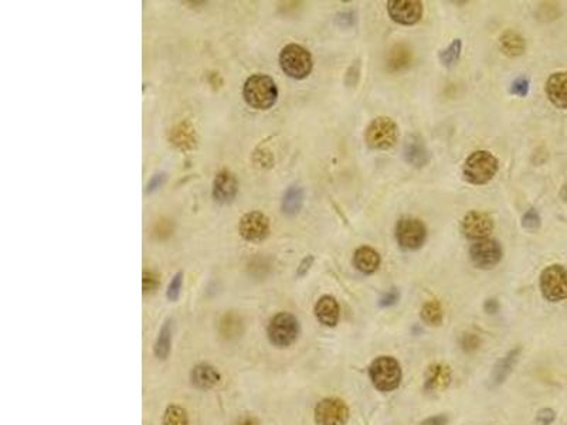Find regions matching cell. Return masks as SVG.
Here are the masks:
<instances>
[{
	"mask_svg": "<svg viewBox=\"0 0 567 425\" xmlns=\"http://www.w3.org/2000/svg\"><path fill=\"white\" fill-rule=\"evenodd\" d=\"M234 425H260V422L253 417H241Z\"/></svg>",
	"mask_w": 567,
	"mask_h": 425,
	"instance_id": "cell-40",
	"label": "cell"
},
{
	"mask_svg": "<svg viewBox=\"0 0 567 425\" xmlns=\"http://www.w3.org/2000/svg\"><path fill=\"white\" fill-rule=\"evenodd\" d=\"M423 3L418 0H390L387 12L393 21L403 26H411L423 17Z\"/></svg>",
	"mask_w": 567,
	"mask_h": 425,
	"instance_id": "cell-11",
	"label": "cell"
},
{
	"mask_svg": "<svg viewBox=\"0 0 567 425\" xmlns=\"http://www.w3.org/2000/svg\"><path fill=\"white\" fill-rule=\"evenodd\" d=\"M304 205V191L300 186H289L282 197V213L287 216L298 214Z\"/></svg>",
	"mask_w": 567,
	"mask_h": 425,
	"instance_id": "cell-24",
	"label": "cell"
},
{
	"mask_svg": "<svg viewBox=\"0 0 567 425\" xmlns=\"http://www.w3.org/2000/svg\"><path fill=\"white\" fill-rule=\"evenodd\" d=\"M498 159L488 151H477L464 163V178L471 185H485L494 179L498 172Z\"/></svg>",
	"mask_w": 567,
	"mask_h": 425,
	"instance_id": "cell-2",
	"label": "cell"
},
{
	"mask_svg": "<svg viewBox=\"0 0 567 425\" xmlns=\"http://www.w3.org/2000/svg\"><path fill=\"white\" fill-rule=\"evenodd\" d=\"M499 45L502 53L506 54L508 57H517L522 56L525 53L526 43L525 39L513 30H506L501 39H499Z\"/></svg>",
	"mask_w": 567,
	"mask_h": 425,
	"instance_id": "cell-23",
	"label": "cell"
},
{
	"mask_svg": "<svg viewBox=\"0 0 567 425\" xmlns=\"http://www.w3.org/2000/svg\"><path fill=\"white\" fill-rule=\"evenodd\" d=\"M163 425H189L186 410L179 406H169L163 415Z\"/></svg>",
	"mask_w": 567,
	"mask_h": 425,
	"instance_id": "cell-27",
	"label": "cell"
},
{
	"mask_svg": "<svg viewBox=\"0 0 567 425\" xmlns=\"http://www.w3.org/2000/svg\"><path fill=\"white\" fill-rule=\"evenodd\" d=\"M159 285V277L154 272H145L143 273V291L145 292H152L158 288Z\"/></svg>",
	"mask_w": 567,
	"mask_h": 425,
	"instance_id": "cell-35",
	"label": "cell"
},
{
	"mask_svg": "<svg viewBox=\"0 0 567 425\" xmlns=\"http://www.w3.org/2000/svg\"><path fill=\"white\" fill-rule=\"evenodd\" d=\"M399 299H400V292H399L396 288H391V289H389V291L380 298L379 305H380L382 308H389V307L396 305Z\"/></svg>",
	"mask_w": 567,
	"mask_h": 425,
	"instance_id": "cell-33",
	"label": "cell"
},
{
	"mask_svg": "<svg viewBox=\"0 0 567 425\" xmlns=\"http://www.w3.org/2000/svg\"><path fill=\"white\" fill-rule=\"evenodd\" d=\"M413 60L411 50L406 44H396L390 48L386 57L387 70L391 72H399L406 70Z\"/></svg>",
	"mask_w": 567,
	"mask_h": 425,
	"instance_id": "cell-21",
	"label": "cell"
},
{
	"mask_svg": "<svg viewBox=\"0 0 567 425\" xmlns=\"http://www.w3.org/2000/svg\"><path fill=\"white\" fill-rule=\"evenodd\" d=\"M313 417L318 425H344L349 419V407L340 398H324L316 404Z\"/></svg>",
	"mask_w": 567,
	"mask_h": 425,
	"instance_id": "cell-9",
	"label": "cell"
},
{
	"mask_svg": "<svg viewBox=\"0 0 567 425\" xmlns=\"http://www.w3.org/2000/svg\"><path fill=\"white\" fill-rule=\"evenodd\" d=\"M163 180H165V174L163 173H161V174H155V176L150 180V183H147V189H146V191L147 193H152V191H155L162 183H163Z\"/></svg>",
	"mask_w": 567,
	"mask_h": 425,
	"instance_id": "cell-38",
	"label": "cell"
},
{
	"mask_svg": "<svg viewBox=\"0 0 567 425\" xmlns=\"http://www.w3.org/2000/svg\"><path fill=\"white\" fill-rule=\"evenodd\" d=\"M502 247L494 238L480 240L470 248V258L473 264L480 269H491L502 260Z\"/></svg>",
	"mask_w": 567,
	"mask_h": 425,
	"instance_id": "cell-10",
	"label": "cell"
},
{
	"mask_svg": "<svg viewBox=\"0 0 567 425\" xmlns=\"http://www.w3.org/2000/svg\"><path fill=\"white\" fill-rule=\"evenodd\" d=\"M192 383L202 390L214 387L220 382V373L210 364H199L192 370Z\"/></svg>",
	"mask_w": 567,
	"mask_h": 425,
	"instance_id": "cell-22",
	"label": "cell"
},
{
	"mask_svg": "<svg viewBox=\"0 0 567 425\" xmlns=\"http://www.w3.org/2000/svg\"><path fill=\"white\" fill-rule=\"evenodd\" d=\"M269 233L268 218L258 211L244 214L240 221V234L244 240L251 242L262 241Z\"/></svg>",
	"mask_w": 567,
	"mask_h": 425,
	"instance_id": "cell-13",
	"label": "cell"
},
{
	"mask_svg": "<svg viewBox=\"0 0 567 425\" xmlns=\"http://www.w3.org/2000/svg\"><path fill=\"white\" fill-rule=\"evenodd\" d=\"M182 282H183V273L178 272L174 277V280L170 281L167 292H166V296H167L169 301H178V298H179L181 291H182Z\"/></svg>",
	"mask_w": 567,
	"mask_h": 425,
	"instance_id": "cell-30",
	"label": "cell"
},
{
	"mask_svg": "<svg viewBox=\"0 0 567 425\" xmlns=\"http://www.w3.org/2000/svg\"><path fill=\"white\" fill-rule=\"evenodd\" d=\"M312 264H313V256H308V257H305V258L301 261L300 267H298L297 277H300V278H301V277H304V275H307V272L311 269Z\"/></svg>",
	"mask_w": 567,
	"mask_h": 425,
	"instance_id": "cell-37",
	"label": "cell"
},
{
	"mask_svg": "<svg viewBox=\"0 0 567 425\" xmlns=\"http://www.w3.org/2000/svg\"><path fill=\"white\" fill-rule=\"evenodd\" d=\"M453 380V373L449 364L434 363L429 366L424 376V391L429 394H437L447 390Z\"/></svg>",
	"mask_w": 567,
	"mask_h": 425,
	"instance_id": "cell-14",
	"label": "cell"
},
{
	"mask_svg": "<svg viewBox=\"0 0 567 425\" xmlns=\"http://www.w3.org/2000/svg\"><path fill=\"white\" fill-rule=\"evenodd\" d=\"M366 145L376 151H386L399 141V128L396 122L389 116L375 118L364 132Z\"/></svg>",
	"mask_w": 567,
	"mask_h": 425,
	"instance_id": "cell-5",
	"label": "cell"
},
{
	"mask_svg": "<svg viewBox=\"0 0 567 425\" xmlns=\"http://www.w3.org/2000/svg\"><path fill=\"white\" fill-rule=\"evenodd\" d=\"M369 376H371L375 388L382 393H390L400 386L403 374L396 359L391 356H380L369 367Z\"/></svg>",
	"mask_w": 567,
	"mask_h": 425,
	"instance_id": "cell-3",
	"label": "cell"
},
{
	"mask_svg": "<svg viewBox=\"0 0 567 425\" xmlns=\"http://www.w3.org/2000/svg\"><path fill=\"white\" fill-rule=\"evenodd\" d=\"M556 419V413L552 408H542L536 415V425H550Z\"/></svg>",
	"mask_w": 567,
	"mask_h": 425,
	"instance_id": "cell-34",
	"label": "cell"
},
{
	"mask_svg": "<svg viewBox=\"0 0 567 425\" xmlns=\"http://www.w3.org/2000/svg\"><path fill=\"white\" fill-rule=\"evenodd\" d=\"M422 319L429 326H440L444 319V312L438 301H429L422 308Z\"/></svg>",
	"mask_w": 567,
	"mask_h": 425,
	"instance_id": "cell-26",
	"label": "cell"
},
{
	"mask_svg": "<svg viewBox=\"0 0 567 425\" xmlns=\"http://www.w3.org/2000/svg\"><path fill=\"white\" fill-rule=\"evenodd\" d=\"M522 352V349L517 346L515 349H512L511 352H508V355L505 357H502L492 370L491 374V387H498L501 386L506 379L509 374L512 373L517 359H519V355Z\"/></svg>",
	"mask_w": 567,
	"mask_h": 425,
	"instance_id": "cell-20",
	"label": "cell"
},
{
	"mask_svg": "<svg viewBox=\"0 0 567 425\" xmlns=\"http://www.w3.org/2000/svg\"><path fill=\"white\" fill-rule=\"evenodd\" d=\"M462 234L470 240H485L494 230V220L484 211H470L466 213L461 222Z\"/></svg>",
	"mask_w": 567,
	"mask_h": 425,
	"instance_id": "cell-12",
	"label": "cell"
},
{
	"mask_svg": "<svg viewBox=\"0 0 567 425\" xmlns=\"http://www.w3.org/2000/svg\"><path fill=\"white\" fill-rule=\"evenodd\" d=\"M484 308H485L486 313H497V312L499 311V302L497 301V299H495V298H491V299H486V302H485Z\"/></svg>",
	"mask_w": 567,
	"mask_h": 425,
	"instance_id": "cell-39",
	"label": "cell"
},
{
	"mask_svg": "<svg viewBox=\"0 0 567 425\" xmlns=\"http://www.w3.org/2000/svg\"><path fill=\"white\" fill-rule=\"evenodd\" d=\"M461 50H462V41L460 39H455L446 50H442V52L440 53V61L442 63V65L453 67L461 56Z\"/></svg>",
	"mask_w": 567,
	"mask_h": 425,
	"instance_id": "cell-28",
	"label": "cell"
},
{
	"mask_svg": "<svg viewBox=\"0 0 567 425\" xmlns=\"http://www.w3.org/2000/svg\"><path fill=\"white\" fill-rule=\"evenodd\" d=\"M353 265L364 275L375 273L380 267V256L372 247H359L353 254Z\"/></svg>",
	"mask_w": 567,
	"mask_h": 425,
	"instance_id": "cell-18",
	"label": "cell"
},
{
	"mask_svg": "<svg viewBox=\"0 0 567 425\" xmlns=\"http://www.w3.org/2000/svg\"><path fill=\"white\" fill-rule=\"evenodd\" d=\"M540 291L549 302H560L567 299V268L553 264L542 271Z\"/></svg>",
	"mask_w": 567,
	"mask_h": 425,
	"instance_id": "cell-7",
	"label": "cell"
},
{
	"mask_svg": "<svg viewBox=\"0 0 567 425\" xmlns=\"http://www.w3.org/2000/svg\"><path fill=\"white\" fill-rule=\"evenodd\" d=\"M522 226L526 230H537L540 227V216L535 209H529L522 217Z\"/></svg>",
	"mask_w": 567,
	"mask_h": 425,
	"instance_id": "cell-31",
	"label": "cell"
},
{
	"mask_svg": "<svg viewBox=\"0 0 567 425\" xmlns=\"http://www.w3.org/2000/svg\"><path fill=\"white\" fill-rule=\"evenodd\" d=\"M529 92V80L525 77H519L516 79L512 85H511V94L516 95V96H526Z\"/></svg>",
	"mask_w": 567,
	"mask_h": 425,
	"instance_id": "cell-32",
	"label": "cell"
},
{
	"mask_svg": "<svg viewBox=\"0 0 567 425\" xmlns=\"http://www.w3.org/2000/svg\"><path fill=\"white\" fill-rule=\"evenodd\" d=\"M280 64L288 77L304 80L312 71V56L305 47L292 43L281 50Z\"/></svg>",
	"mask_w": 567,
	"mask_h": 425,
	"instance_id": "cell-4",
	"label": "cell"
},
{
	"mask_svg": "<svg viewBox=\"0 0 567 425\" xmlns=\"http://www.w3.org/2000/svg\"><path fill=\"white\" fill-rule=\"evenodd\" d=\"M268 339L277 347H288L300 335V323L293 315L288 312L277 313L271 319L267 328Z\"/></svg>",
	"mask_w": 567,
	"mask_h": 425,
	"instance_id": "cell-6",
	"label": "cell"
},
{
	"mask_svg": "<svg viewBox=\"0 0 567 425\" xmlns=\"http://www.w3.org/2000/svg\"><path fill=\"white\" fill-rule=\"evenodd\" d=\"M243 95L245 103L251 108L268 110L276 104L278 90L273 79L264 76V74H256L245 81Z\"/></svg>",
	"mask_w": 567,
	"mask_h": 425,
	"instance_id": "cell-1",
	"label": "cell"
},
{
	"mask_svg": "<svg viewBox=\"0 0 567 425\" xmlns=\"http://www.w3.org/2000/svg\"><path fill=\"white\" fill-rule=\"evenodd\" d=\"M238 191V183L234 178V174L223 170L220 172L213 183V197L217 203L227 205L233 202L236 194Z\"/></svg>",
	"mask_w": 567,
	"mask_h": 425,
	"instance_id": "cell-15",
	"label": "cell"
},
{
	"mask_svg": "<svg viewBox=\"0 0 567 425\" xmlns=\"http://www.w3.org/2000/svg\"><path fill=\"white\" fill-rule=\"evenodd\" d=\"M316 319L328 328H333L339 322V304L331 295H324L318 299L315 305Z\"/></svg>",
	"mask_w": 567,
	"mask_h": 425,
	"instance_id": "cell-17",
	"label": "cell"
},
{
	"mask_svg": "<svg viewBox=\"0 0 567 425\" xmlns=\"http://www.w3.org/2000/svg\"><path fill=\"white\" fill-rule=\"evenodd\" d=\"M404 158L414 167L426 166L430 162V152L424 141L418 136L409 138L404 146Z\"/></svg>",
	"mask_w": 567,
	"mask_h": 425,
	"instance_id": "cell-19",
	"label": "cell"
},
{
	"mask_svg": "<svg viewBox=\"0 0 567 425\" xmlns=\"http://www.w3.org/2000/svg\"><path fill=\"white\" fill-rule=\"evenodd\" d=\"M170 343H172V320H167L156 339L155 343V355L158 359H166L169 352H170Z\"/></svg>",
	"mask_w": 567,
	"mask_h": 425,
	"instance_id": "cell-25",
	"label": "cell"
},
{
	"mask_svg": "<svg viewBox=\"0 0 567 425\" xmlns=\"http://www.w3.org/2000/svg\"><path fill=\"white\" fill-rule=\"evenodd\" d=\"M549 101L560 110H567V72H555L548 79L545 87Z\"/></svg>",
	"mask_w": 567,
	"mask_h": 425,
	"instance_id": "cell-16",
	"label": "cell"
},
{
	"mask_svg": "<svg viewBox=\"0 0 567 425\" xmlns=\"http://www.w3.org/2000/svg\"><path fill=\"white\" fill-rule=\"evenodd\" d=\"M560 197L563 198V202H566L567 203V182L563 185V187H561V191H560Z\"/></svg>",
	"mask_w": 567,
	"mask_h": 425,
	"instance_id": "cell-41",
	"label": "cell"
},
{
	"mask_svg": "<svg viewBox=\"0 0 567 425\" xmlns=\"http://www.w3.org/2000/svg\"><path fill=\"white\" fill-rule=\"evenodd\" d=\"M427 237V229L424 222L418 218L403 217L398 221L396 240L399 245L407 251H415L422 248Z\"/></svg>",
	"mask_w": 567,
	"mask_h": 425,
	"instance_id": "cell-8",
	"label": "cell"
},
{
	"mask_svg": "<svg viewBox=\"0 0 567 425\" xmlns=\"http://www.w3.org/2000/svg\"><path fill=\"white\" fill-rule=\"evenodd\" d=\"M460 344L465 353H474L481 346V339L475 333H464Z\"/></svg>",
	"mask_w": 567,
	"mask_h": 425,
	"instance_id": "cell-29",
	"label": "cell"
},
{
	"mask_svg": "<svg viewBox=\"0 0 567 425\" xmlns=\"http://www.w3.org/2000/svg\"><path fill=\"white\" fill-rule=\"evenodd\" d=\"M449 424V417L446 414H438L429 417L422 422V425H447Z\"/></svg>",
	"mask_w": 567,
	"mask_h": 425,
	"instance_id": "cell-36",
	"label": "cell"
}]
</instances>
